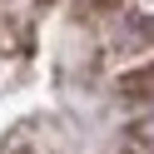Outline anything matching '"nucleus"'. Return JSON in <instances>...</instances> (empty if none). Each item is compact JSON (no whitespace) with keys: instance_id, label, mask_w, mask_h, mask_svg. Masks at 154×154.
<instances>
[{"instance_id":"1","label":"nucleus","mask_w":154,"mask_h":154,"mask_svg":"<svg viewBox=\"0 0 154 154\" xmlns=\"http://www.w3.org/2000/svg\"><path fill=\"white\" fill-rule=\"evenodd\" d=\"M134 134H139V139H144V144L154 149V100H149V109L139 114V124H134Z\"/></svg>"}]
</instances>
